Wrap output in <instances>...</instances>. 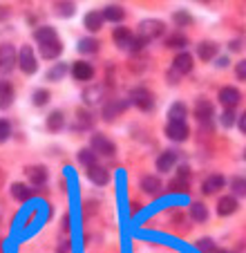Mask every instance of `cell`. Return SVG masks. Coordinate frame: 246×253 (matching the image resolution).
Segmentation results:
<instances>
[{"label":"cell","mask_w":246,"mask_h":253,"mask_svg":"<svg viewBox=\"0 0 246 253\" xmlns=\"http://www.w3.org/2000/svg\"><path fill=\"white\" fill-rule=\"evenodd\" d=\"M190 217H193L195 222H206V217H208V211H206V206H204L202 202H195V204L190 206Z\"/></svg>","instance_id":"obj_25"},{"label":"cell","mask_w":246,"mask_h":253,"mask_svg":"<svg viewBox=\"0 0 246 253\" xmlns=\"http://www.w3.org/2000/svg\"><path fill=\"white\" fill-rule=\"evenodd\" d=\"M237 77H240V79L246 77V63H244V61L237 63Z\"/></svg>","instance_id":"obj_42"},{"label":"cell","mask_w":246,"mask_h":253,"mask_svg":"<svg viewBox=\"0 0 246 253\" xmlns=\"http://www.w3.org/2000/svg\"><path fill=\"white\" fill-rule=\"evenodd\" d=\"M16 52L11 45H0V74H9L14 70Z\"/></svg>","instance_id":"obj_4"},{"label":"cell","mask_w":246,"mask_h":253,"mask_svg":"<svg viewBox=\"0 0 246 253\" xmlns=\"http://www.w3.org/2000/svg\"><path fill=\"white\" fill-rule=\"evenodd\" d=\"M172 188H177V191H186V186H188V179H172V184H170Z\"/></svg>","instance_id":"obj_40"},{"label":"cell","mask_w":246,"mask_h":253,"mask_svg":"<svg viewBox=\"0 0 246 253\" xmlns=\"http://www.w3.org/2000/svg\"><path fill=\"white\" fill-rule=\"evenodd\" d=\"M186 112H188V110H186L184 103H175V105H170V110H168V117H170L172 124H184Z\"/></svg>","instance_id":"obj_20"},{"label":"cell","mask_w":246,"mask_h":253,"mask_svg":"<svg viewBox=\"0 0 246 253\" xmlns=\"http://www.w3.org/2000/svg\"><path fill=\"white\" fill-rule=\"evenodd\" d=\"M11 197H16L18 202H27L29 197H32V188L27 186V184H14L11 186Z\"/></svg>","instance_id":"obj_21"},{"label":"cell","mask_w":246,"mask_h":253,"mask_svg":"<svg viewBox=\"0 0 246 253\" xmlns=\"http://www.w3.org/2000/svg\"><path fill=\"white\" fill-rule=\"evenodd\" d=\"M58 14H63V16H72L74 14V5L72 2H58Z\"/></svg>","instance_id":"obj_38"},{"label":"cell","mask_w":246,"mask_h":253,"mask_svg":"<svg viewBox=\"0 0 246 253\" xmlns=\"http://www.w3.org/2000/svg\"><path fill=\"white\" fill-rule=\"evenodd\" d=\"M65 72H67V65H65V63H56V65H54L52 70H49L47 79H49V81H58V79H61L63 74H65Z\"/></svg>","instance_id":"obj_31"},{"label":"cell","mask_w":246,"mask_h":253,"mask_svg":"<svg viewBox=\"0 0 246 253\" xmlns=\"http://www.w3.org/2000/svg\"><path fill=\"white\" fill-rule=\"evenodd\" d=\"M96 41L94 39H83L79 43V52H83V54H94L96 52Z\"/></svg>","instance_id":"obj_30"},{"label":"cell","mask_w":246,"mask_h":253,"mask_svg":"<svg viewBox=\"0 0 246 253\" xmlns=\"http://www.w3.org/2000/svg\"><path fill=\"white\" fill-rule=\"evenodd\" d=\"M233 191H235V195H244L246 193V182L242 177H235V179H233Z\"/></svg>","instance_id":"obj_36"},{"label":"cell","mask_w":246,"mask_h":253,"mask_svg":"<svg viewBox=\"0 0 246 253\" xmlns=\"http://www.w3.org/2000/svg\"><path fill=\"white\" fill-rule=\"evenodd\" d=\"M103 87L101 85H96V87H90V90H85V94H83V99H85V103H90V105H96V103H101V99H103Z\"/></svg>","instance_id":"obj_23"},{"label":"cell","mask_w":246,"mask_h":253,"mask_svg":"<svg viewBox=\"0 0 246 253\" xmlns=\"http://www.w3.org/2000/svg\"><path fill=\"white\" fill-rule=\"evenodd\" d=\"M197 52H199V58H204V61H210V58H215V54H217V45L208 43V41H204V43H199Z\"/></svg>","instance_id":"obj_22"},{"label":"cell","mask_w":246,"mask_h":253,"mask_svg":"<svg viewBox=\"0 0 246 253\" xmlns=\"http://www.w3.org/2000/svg\"><path fill=\"white\" fill-rule=\"evenodd\" d=\"M215 253H233V251H226V249H217Z\"/></svg>","instance_id":"obj_45"},{"label":"cell","mask_w":246,"mask_h":253,"mask_svg":"<svg viewBox=\"0 0 246 253\" xmlns=\"http://www.w3.org/2000/svg\"><path fill=\"white\" fill-rule=\"evenodd\" d=\"M233 124H235V112H233V110H224V115H222V126L231 128Z\"/></svg>","instance_id":"obj_37"},{"label":"cell","mask_w":246,"mask_h":253,"mask_svg":"<svg viewBox=\"0 0 246 253\" xmlns=\"http://www.w3.org/2000/svg\"><path fill=\"white\" fill-rule=\"evenodd\" d=\"M101 16H103V20H110V23H121L123 16H125V11H123L121 7L112 5V7H105V9L101 11Z\"/></svg>","instance_id":"obj_19"},{"label":"cell","mask_w":246,"mask_h":253,"mask_svg":"<svg viewBox=\"0 0 246 253\" xmlns=\"http://www.w3.org/2000/svg\"><path fill=\"white\" fill-rule=\"evenodd\" d=\"M231 49H240V41H233V43H231Z\"/></svg>","instance_id":"obj_44"},{"label":"cell","mask_w":246,"mask_h":253,"mask_svg":"<svg viewBox=\"0 0 246 253\" xmlns=\"http://www.w3.org/2000/svg\"><path fill=\"white\" fill-rule=\"evenodd\" d=\"M130 99H132V103L137 105L139 110H150L152 108V92L146 90V87H134L130 92Z\"/></svg>","instance_id":"obj_3"},{"label":"cell","mask_w":246,"mask_h":253,"mask_svg":"<svg viewBox=\"0 0 246 253\" xmlns=\"http://www.w3.org/2000/svg\"><path fill=\"white\" fill-rule=\"evenodd\" d=\"M18 65H20V70H23L25 74H34V72L38 70L36 56H34V52H32V47H29V45H25V47L20 49V54H18Z\"/></svg>","instance_id":"obj_2"},{"label":"cell","mask_w":246,"mask_h":253,"mask_svg":"<svg viewBox=\"0 0 246 253\" xmlns=\"http://www.w3.org/2000/svg\"><path fill=\"white\" fill-rule=\"evenodd\" d=\"M79 162L83 164V166H87V168H90V166H96V155L92 153L90 148H83V150L79 153Z\"/></svg>","instance_id":"obj_29"},{"label":"cell","mask_w":246,"mask_h":253,"mask_svg":"<svg viewBox=\"0 0 246 253\" xmlns=\"http://www.w3.org/2000/svg\"><path fill=\"white\" fill-rule=\"evenodd\" d=\"M63 126H65V117H63V112L61 110H54L52 115L47 117V128L56 132V130H61Z\"/></svg>","instance_id":"obj_24"},{"label":"cell","mask_w":246,"mask_h":253,"mask_svg":"<svg viewBox=\"0 0 246 253\" xmlns=\"http://www.w3.org/2000/svg\"><path fill=\"white\" fill-rule=\"evenodd\" d=\"M224 184H226V179H224L222 175H210L208 179L204 182V193H206V195H213L219 188H224Z\"/></svg>","instance_id":"obj_15"},{"label":"cell","mask_w":246,"mask_h":253,"mask_svg":"<svg viewBox=\"0 0 246 253\" xmlns=\"http://www.w3.org/2000/svg\"><path fill=\"white\" fill-rule=\"evenodd\" d=\"M9 134H11V126L7 121H0V141H7Z\"/></svg>","instance_id":"obj_39"},{"label":"cell","mask_w":246,"mask_h":253,"mask_svg":"<svg viewBox=\"0 0 246 253\" xmlns=\"http://www.w3.org/2000/svg\"><path fill=\"white\" fill-rule=\"evenodd\" d=\"M164 29H166V25L161 23V20H152V18L141 20V23H139V36L137 39H141L143 43H146V41H152V39H157V36H161Z\"/></svg>","instance_id":"obj_1"},{"label":"cell","mask_w":246,"mask_h":253,"mask_svg":"<svg viewBox=\"0 0 246 253\" xmlns=\"http://www.w3.org/2000/svg\"><path fill=\"white\" fill-rule=\"evenodd\" d=\"M114 143L110 141L108 137H103V134H94V137H92V153H101V155H114Z\"/></svg>","instance_id":"obj_5"},{"label":"cell","mask_w":246,"mask_h":253,"mask_svg":"<svg viewBox=\"0 0 246 253\" xmlns=\"http://www.w3.org/2000/svg\"><path fill=\"white\" fill-rule=\"evenodd\" d=\"M195 117H197L202 124H206V121H210V117H213V103L206 99H199L197 105H195Z\"/></svg>","instance_id":"obj_10"},{"label":"cell","mask_w":246,"mask_h":253,"mask_svg":"<svg viewBox=\"0 0 246 253\" xmlns=\"http://www.w3.org/2000/svg\"><path fill=\"white\" fill-rule=\"evenodd\" d=\"M123 110H125V103H121V101H119V103H112V105H108V108H105L103 117H105V119H114V115H117V112H123Z\"/></svg>","instance_id":"obj_32"},{"label":"cell","mask_w":246,"mask_h":253,"mask_svg":"<svg viewBox=\"0 0 246 253\" xmlns=\"http://www.w3.org/2000/svg\"><path fill=\"white\" fill-rule=\"evenodd\" d=\"M87 177H90V179H92L94 184L103 186V184H108L110 172L105 170V168H101V166H90V168H87Z\"/></svg>","instance_id":"obj_14"},{"label":"cell","mask_w":246,"mask_h":253,"mask_svg":"<svg viewBox=\"0 0 246 253\" xmlns=\"http://www.w3.org/2000/svg\"><path fill=\"white\" fill-rule=\"evenodd\" d=\"M175 162H177V153L175 150H166V153L157 159V168H159L161 172H166V170H170V168L175 166Z\"/></svg>","instance_id":"obj_16"},{"label":"cell","mask_w":246,"mask_h":253,"mask_svg":"<svg viewBox=\"0 0 246 253\" xmlns=\"http://www.w3.org/2000/svg\"><path fill=\"white\" fill-rule=\"evenodd\" d=\"M11 99H14V90L9 83H0V108H9Z\"/></svg>","instance_id":"obj_26"},{"label":"cell","mask_w":246,"mask_h":253,"mask_svg":"<svg viewBox=\"0 0 246 253\" xmlns=\"http://www.w3.org/2000/svg\"><path fill=\"white\" fill-rule=\"evenodd\" d=\"M190 70H193V56H190V54H179V56L175 58L172 72H175L177 77H181V74H188Z\"/></svg>","instance_id":"obj_12"},{"label":"cell","mask_w":246,"mask_h":253,"mask_svg":"<svg viewBox=\"0 0 246 253\" xmlns=\"http://www.w3.org/2000/svg\"><path fill=\"white\" fill-rule=\"evenodd\" d=\"M240 99H242L240 90H237V87H233V85L222 87V90H219V101L226 105V110H233V108L240 103Z\"/></svg>","instance_id":"obj_6"},{"label":"cell","mask_w":246,"mask_h":253,"mask_svg":"<svg viewBox=\"0 0 246 253\" xmlns=\"http://www.w3.org/2000/svg\"><path fill=\"white\" fill-rule=\"evenodd\" d=\"M235 211H237V200L233 195H226V197L219 200V204H217V213L219 215H233Z\"/></svg>","instance_id":"obj_17"},{"label":"cell","mask_w":246,"mask_h":253,"mask_svg":"<svg viewBox=\"0 0 246 253\" xmlns=\"http://www.w3.org/2000/svg\"><path fill=\"white\" fill-rule=\"evenodd\" d=\"M141 188L148 193V195H155V193H159L161 188V182L157 179V177H143V182H141Z\"/></svg>","instance_id":"obj_27"},{"label":"cell","mask_w":246,"mask_h":253,"mask_svg":"<svg viewBox=\"0 0 246 253\" xmlns=\"http://www.w3.org/2000/svg\"><path fill=\"white\" fill-rule=\"evenodd\" d=\"M54 39H56V32H54L52 27H38V29H36V41H38L41 45H43V43H49V41H54Z\"/></svg>","instance_id":"obj_28"},{"label":"cell","mask_w":246,"mask_h":253,"mask_svg":"<svg viewBox=\"0 0 246 253\" xmlns=\"http://www.w3.org/2000/svg\"><path fill=\"white\" fill-rule=\"evenodd\" d=\"M72 74H74L76 81H90V79L94 77V67H92L90 63H85V61H79V63H74Z\"/></svg>","instance_id":"obj_8"},{"label":"cell","mask_w":246,"mask_h":253,"mask_svg":"<svg viewBox=\"0 0 246 253\" xmlns=\"http://www.w3.org/2000/svg\"><path fill=\"white\" fill-rule=\"evenodd\" d=\"M166 134L172 139V141H186L188 134H190V130H188V126L186 124H172V121H168Z\"/></svg>","instance_id":"obj_7"},{"label":"cell","mask_w":246,"mask_h":253,"mask_svg":"<svg viewBox=\"0 0 246 253\" xmlns=\"http://www.w3.org/2000/svg\"><path fill=\"white\" fill-rule=\"evenodd\" d=\"M27 177L34 186H41V184H45V179H47V170H45V166H29Z\"/></svg>","instance_id":"obj_13"},{"label":"cell","mask_w":246,"mask_h":253,"mask_svg":"<svg viewBox=\"0 0 246 253\" xmlns=\"http://www.w3.org/2000/svg\"><path fill=\"white\" fill-rule=\"evenodd\" d=\"M83 25H85L90 32H99V29L103 27V16H101V11H90V14L83 18Z\"/></svg>","instance_id":"obj_18"},{"label":"cell","mask_w":246,"mask_h":253,"mask_svg":"<svg viewBox=\"0 0 246 253\" xmlns=\"http://www.w3.org/2000/svg\"><path fill=\"white\" fill-rule=\"evenodd\" d=\"M112 39H114V43H117L119 47L130 49L134 36H132V32H130L128 27H117V29H114V34H112Z\"/></svg>","instance_id":"obj_9"},{"label":"cell","mask_w":246,"mask_h":253,"mask_svg":"<svg viewBox=\"0 0 246 253\" xmlns=\"http://www.w3.org/2000/svg\"><path fill=\"white\" fill-rule=\"evenodd\" d=\"M197 249H199L202 253H215V251H217V249H215V242H213L210 238H202V240H199V242H197Z\"/></svg>","instance_id":"obj_33"},{"label":"cell","mask_w":246,"mask_h":253,"mask_svg":"<svg viewBox=\"0 0 246 253\" xmlns=\"http://www.w3.org/2000/svg\"><path fill=\"white\" fill-rule=\"evenodd\" d=\"M63 52V45L58 39L49 41V43H43L41 45V54H43V58H49V61H54V58H58Z\"/></svg>","instance_id":"obj_11"},{"label":"cell","mask_w":246,"mask_h":253,"mask_svg":"<svg viewBox=\"0 0 246 253\" xmlns=\"http://www.w3.org/2000/svg\"><path fill=\"white\" fill-rule=\"evenodd\" d=\"M240 130H246V119H244V117L240 119Z\"/></svg>","instance_id":"obj_43"},{"label":"cell","mask_w":246,"mask_h":253,"mask_svg":"<svg viewBox=\"0 0 246 253\" xmlns=\"http://www.w3.org/2000/svg\"><path fill=\"white\" fill-rule=\"evenodd\" d=\"M175 20H177V23H181V25L193 23V18H190V16H186V14H175Z\"/></svg>","instance_id":"obj_41"},{"label":"cell","mask_w":246,"mask_h":253,"mask_svg":"<svg viewBox=\"0 0 246 253\" xmlns=\"http://www.w3.org/2000/svg\"><path fill=\"white\" fill-rule=\"evenodd\" d=\"M186 43H188V41H186V36H181V34H172L170 39L166 41L168 47H184Z\"/></svg>","instance_id":"obj_34"},{"label":"cell","mask_w":246,"mask_h":253,"mask_svg":"<svg viewBox=\"0 0 246 253\" xmlns=\"http://www.w3.org/2000/svg\"><path fill=\"white\" fill-rule=\"evenodd\" d=\"M47 99H49V92L47 90H36V92H34V103H36V105H45V103H47Z\"/></svg>","instance_id":"obj_35"}]
</instances>
